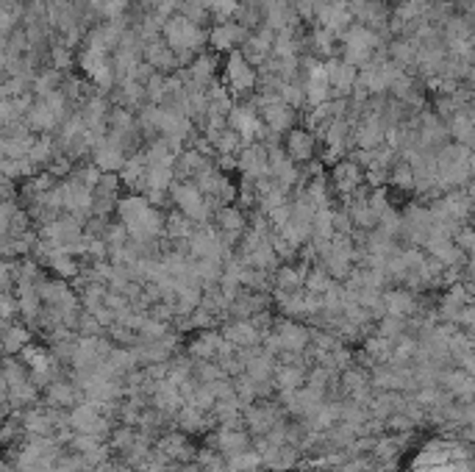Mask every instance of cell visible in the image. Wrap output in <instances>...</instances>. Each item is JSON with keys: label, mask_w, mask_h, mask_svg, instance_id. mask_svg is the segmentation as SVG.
I'll list each match as a JSON object with an SVG mask.
<instances>
[{"label": "cell", "mask_w": 475, "mask_h": 472, "mask_svg": "<svg viewBox=\"0 0 475 472\" xmlns=\"http://www.w3.org/2000/svg\"><path fill=\"white\" fill-rule=\"evenodd\" d=\"M364 184V170L356 161H336L333 167V187L342 194H353Z\"/></svg>", "instance_id": "cell-8"}, {"label": "cell", "mask_w": 475, "mask_h": 472, "mask_svg": "<svg viewBox=\"0 0 475 472\" xmlns=\"http://www.w3.org/2000/svg\"><path fill=\"white\" fill-rule=\"evenodd\" d=\"M328 286H331V283H328V275H326V273H311V275H309V289H314V292L320 289V292H323V289H328Z\"/></svg>", "instance_id": "cell-18"}, {"label": "cell", "mask_w": 475, "mask_h": 472, "mask_svg": "<svg viewBox=\"0 0 475 472\" xmlns=\"http://www.w3.org/2000/svg\"><path fill=\"white\" fill-rule=\"evenodd\" d=\"M214 147H217V153H220V156H234V153H239V150H242V139H239L237 131L226 128V131L217 137Z\"/></svg>", "instance_id": "cell-13"}, {"label": "cell", "mask_w": 475, "mask_h": 472, "mask_svg": "<svg viewBox=\"0 0 475 472\" xmlns=\"http://www.w3.org/2000/svg\"><path fill=\"white\" fill-rule=\"evenodd\" d=\"M50 61H53V70H58V73H67L70 67H73V53H70V47L64 45H53L50 50Z\"/></svg>", "instance_id": "cell-14"}, {"label": "cell", "mask_w": 475, "mask_h": 472, "mask_svg": "<svg viewBox=\"0 0 475 472\" xmlns=\"http://www.w3.org/2000/svg\"><path fill=\"white\" fill-rule=\"evenodd\" d=\"M217 223H220V231H223V234L237 236L245 231V217L239 214L237 209H223L220 217H217Z\"/></svg>", "instance_id": "cell-11"}, {"label": "cell", "mask_w": 475, "mask_h": 472, "mask_svg": "<svg viewBox=\"0 0 475 472\" xmlns=\"http://www.w3.org/2000/svg\"><path fill=\"white\" fill-rule=\"evenodd\" d=\"M276 94L284 100L289 108H303V106H306L303 84H297V81H281V84H278V92Z\"/></svg>", "instance_id": "cell-10"}, {"label": "cell", "mask_w": 475, "mask_h": 472, "mask_svg": "<svg viewBox=\"0 0 475 472\" xmlns=\"http://www.w3.org/2000/svg\"><path fill=\"white\" fill-rule=\"evenodd\" d=\"M459 244H462L464 250H470V244H473V239H470V231H467V228H464V231L459 234Z\"/></svg>", "instance_id": "cell-19"}, {"label": "cell", "mask_w": 475, "mask_h": 472, "mask_svg": "<svg viewBox=\"0 0 475 472\" xmlns=\"http://www.w3.org/2000/svg\"><path fill=\"white\" fill-rule=\"evenodd\" d=\"M237 167L250 178V181H259V178H267L270 175V167H267V147L261 142H250V144H242L237 159Z\"/></svg>", "instance_id": "cell-3"}, {"label": "cell", "mask_w": 475, "mask_h": 472, "mask_svg": "<svg viewBox=\"0 0 475 472\" xmlns=\"http://www.w3.org/2000/svg\"><path fill=\"white\" fill-rule=\"evenodd\" d=\"M286 159L289 161H311L314 159V147H317V142L311 137V131H306V128H292V131H286Z\"/></svg>", "instance_id": "cell-7"}, {"label": "cell", "mask_w": 475, "mask_h": 472, "mask_svg": "<svg viewBox=\"0 0 475 472\" xmlns=\"http://www.w3.org/2000/svg\"><path fill=\"white\" fill-rule=\"evenodd\" d=\"M173 200H175V206L181 209V214L187 217V220H197V223H203L206 220V214H209V209L214 206L211 200H206L203 197V192L195 187L192 181L187 184H173Z\"/></svg>", "instance_id": "cell-1"}, {"label": "cell", "mask_w": 475, "mask_h": 472, "mask_svg": "<svg viewBox=\"0 0 475 472\" xmlns=\"http://www.w3.org/2000/svg\"><path fill=\"white\" fill-rule=\"evenodd\" d=\"M190 250L197 256V259H214V261H220V253H223V239L214 234V231H209V228L192 231Z\"/></svg>", "instance_id": "cell-9"}, {"label": "cell", "mask_w": 475, "mask_h": 472, "mask_svg": "<svg viewBox=\"0 0 475 472\" xmlns=\"http://www.w3.org/2000/svg\"><path fill=\"white\" fill-rule=\"evenodd\" d=\"M392 181H395L400 189L414 187V170H412L409 164H397V167L392 170Z\"/></svg>", "instance_id": "cell-15"}, {"label": "cell", "mask_w": 475, "mask_h": 472, "mask_svg": "<svg viewBox=\"0 0 475 472\" xmlns=\"http://www.w3.org/2000/svg\"><path fill=\"white\" fill-rule=\"evenodd\" d=\"M28 330L20 328V325H8V328L3 330V347L8 350V353H17V350H23L25 344H28Z\"/></svg>", "instance_id": "cell-12"}, {"label": "cell", "mask_w": 475, "mask_h": 472, "mask_svg": "<svg viewBox=\"0 0 475 472\" xmlns=\"http://www.w3.org/2000/svg\"><path fill=\"white\" fill-rule=\"evenodd\" d=\"M226 87L234 94H247L250 89H256V70L245 61V56L239 50H231V58L226 64Z\"/></svg>", "instance_id": "cell-2"}, {"label": "cell", "mask_w": 475, "mask_h": 472, "mask_svg": "<svg viewBox=\"0 0 475 472\" xmlns=\"http://www.w3.org/2000/svg\"><path fill=\"white\" fill-rule=\"evenodd\" d=\"M92 161L100 173H120L123 164H125V153H123V144H117L109 137H100L92 144Z\"/></svg>", "instance_id": "cell-5"}, {"label": "cell", "mask_w": 475, "mask_h": 472, "mask_svg": "<svg viewBox=\"0 0 475 472\" xmlns=\"http://www.w3.org/2000/svg\"><path fill=\"white\" fill-rule=\"evenodd\" d=\"M48 392H50V403H73V397H75L70 383H53Z\"/></svg>", "instance_id": "cell-16"}, {"label": "cell", "mask_w": 475, "mask_h": 472, "mask_svg": "<svg viewBox=\"0 0 475 472\" xmlns=\"http://www.w3.org/2000/svg\"><path fill=\"white\" fill-rule=\"evenodd\" d=\"M250 34L237 25V23H217L209 34H206V42L211 45V50H217V53H231V50H237L245 39H247Z\"/></svg>", "instance_id": "cell-4"}, {"label": "cell", "mask_w": 475, "mask_h": 472, "mask_svg": "<svg viewBox=\"0 0 475 472\" xmlns=\"http://www.w3.org/2000/svg\"><path fill=\"white\" fill-rule=\"evenodd\" d=\"M14 211H17V209H14L8 200H3V203H0V242H3V239H8V225H11Z\"/></svg>", "instance_id": "cell-17"}, {"label": "cell", "mask_w": 475, "mask_h": 472, "mask_svg": "<svg viewBox=\"0 0 475 472\" xmlns=\"http://www.w3.org/2000/svg\"><path fill=\"white\" fill-rule=\"evenodd\" d=\"M356 67L345 64L342 58H328L326 61V75H328V87H331V97H347L353 84H356Z\"/></svg>", "instance_id": "cell-6"}]
</instances>
